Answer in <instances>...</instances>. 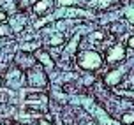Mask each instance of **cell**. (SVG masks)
I'll return each mask as SVG.
<instances>
[{
  "instance_id": "6da1fadb",
  "label": "cell",
  "mask_w": 134,
  "mask_h": 125,
  "mask_svg": "<svg viewBox=\"0 0 134 125\" xmlns=\"http://www.w3.org/2000/svg\"><path fill=\"white\" fill-rule=\"evenodd\" d=\"M78 64L81 69H87V71H95L102 65V58L97 51H83L78 55Z\"/></svg>"
},
{
  "instance_id": "7a4b0ae2",
  "label": "cell",
  "mask_w": 134,
  "mask_h": 125,
  "mask_svg": "<svg viewBox=\"0 0 134 125\" xmlns=\"http://www.w3.org/2000/svg\"><path fill=\"white\" fill-rule=\"evenodd\" d=\"M81 102H83V106H85V107L88 109V113H90V115H94L95 118L99 120V123H100V125H118L113 118H109L106 113H104V109H100L99 106H95L92 100L85 99V100H81Z\"/></svg>"
},
{
  "instance_id": "3957f363",
  "label": "cell",
  "mask_w": 134,
  "mask_h": 125,
  "mask_svg": "<svg viewBox=\"0 0 134 125\" xmlns=\"http://www.w3.org/2000/svg\"><path fill=\"white\" fill-rule=\"evenodd\" d=\"M25 106H27L28 109H35L37 113H44L48 107V97L46 95H42V93H37V97H28L25 100Z\"/></svg>"
},
{
  "instance_id": "277c9868",
  "label": "cell",
  "mask_w": 134,
  "mask_h": 125,
  "mask_svg": "<svg viewBox=\"0 0 134 125\" xmlns=\"http://www.w3.org/2000/svg\"><path fill=\"white\" fill-rule=\"evenodd\" d=\"M27 83L30 86L42 88V86H46V74L42 72L41 69H32V71H28V74H27Z\"/></svg>"
},
{
  "instance_id": "5b68a950",
  "label": "cell",
  "mask_w": 134,
  "mask_h": 125,
  "mask_svg": "<svg viewBox=\"0 0 134 125\" xmlns=\"http://www.w3.org/2000/svg\"><path fill=\"white\" fill-rule=\"evenodd\" d=\"M125 72H129V67L127 65H122L120 69H115V71H111V72L106 76V85H109V86H115V85H118L120 83V79H122V76Z\"/></svg>"
},
{
  "instance_id": "8992f818",
  "label": "cell",
  "mask_w": 134,
  "mask_h": 125,
  "mask_svg": "<svg viewBox=\"0 0 134 125\" xmlns=\"http://www.w3.org/2000/svg\"><path fill=\"white\" fill-rule=\"evenodd\" d=\"M125 58V49L122 44H116L115 48H109V51H108V62L109 64H113V62H120V60Z\"/></svg>"
},
{
  "instance_id": "52a82bcc",
  "label": "cell",
  "mask_w": 134,
  "mask_h": 125,
  "mask_svg": "<svg viewBox=\"0 0 134 125\" xmlns=\"http://www.w3.org/2000/svg\"><path fill=\"white\" fill-rule=\"evenodd\" d=\"M35 58L39 60L41 64H44V65H46V69H53V67H55L51 56H49L46 51H42V49H37V51H35Z\"/></svg>"
},
{
  "instance_id": "ba28073f",
  "label": "cell",
  "mask_w": 134,
  "mask_h": 125,
  "mask_svg": "<svg viewBox=\"0 0 134 125\" xmlns=\"http://www.w3.org/2000/svg\"><path fill=\"white\" fill-rule=\"evenodd\" d=\"M49 5H51V0H42V2H39V4H35L34 11H35L37 14H44V13H48Z\"/></svg>"
},
{
  "instance_id": "9c48e42d",
  "label": "cell",
  "mask_w": 134,
  "mask_h": 125,
  "mask_svg": "<svg viewBox=\"0 0 134 125\" xmlns=\"http://www.w3.org/2000/svg\"><path fill=\"white\" fill-rule=\"evenodd\" d=\"M78 42H80V35H74L72 41H71V44L67 46L65 53L67 55H74V51H76V46H78Z\"/></svg>"
},
{
  "instance_id": "30bf717a",
  "label": "cell",
  "mask_w": 134,
  "mask_h": 125,
  "mask_svg": "<svg viewBox=\"0 0 134 125\" xmlns=\"http://www.w3.org/2000/svg\"><path fill=\"white\" fill-rule=\"evenodd\" d=\"M64 35H62V33H57V35H53V37H51V41H49V44H51V46H60V44H64Z\"/></svg>"
},
{
  "instance_id": "8fae6325",
  "label": "cell",
  "mask_w": 134,
  "mask_h": 125,
  "mask_svg": "<svg viewBox=\"0 0 134 125\" xmlns=\"http://www.w3.org/2000/svg\"><path fill=\"white\" fill-rule=\"evenodd\" d=\"M122 123L124 125H132L134 123V113H125L122 116Z\"/></svg>"
},
{
  "instance_id": "7c38bea8",
  "label": "cell",
  "mask_w": 134,
  "mask_h": 125,
  "mask_svg": "<svg viewBox=\"0 0 134 125\" xmlns=\"http://www.w3.org/2000/svg\"><path fill=\"white\" fill-rule=\"evenodd\" d=\"M90 41H104V33H102V32L90 33Z\"/></svg>"
},
{
  "instance_id": "4fadbf2b",
  "label": "cell",
  "mask_w": 134,
  "mask_h": 125,
  "mask_svg": "<svg viewBox=\"0 0 134 125\" xmlns=\"http://www.w3.org/2000/svg\"><path fill=\"white\" fill-rule=\"evenodd\" d=\"M9 33H11V28H9L5 23H2V25H0V35H9Z\"/></svg>"
},
{
  "instance_id": "5bb4252c",
  "label": "cell",
  "mask_w": 134,
  "mask_h": 125,
  "mask_svg": "<svg viewBox=\"0 0 134 125\" xmlns=\"http://www.w3.org/2000/svg\"><path fill=\"white\" fill-rule=\"evenodd\" d=\"M118 95H124V97H131V99H134V92H118Z\"/></svg>"
},
{
  "instance_id": "9a60e30c",
  "label": "cell",
  "mask_w": 134,
  "mask_h": 125,
  "mask_svg": "<svg viewBox=\"0 0 134 125\" xmlns=\"http://www.w3.org/2000/svg\"><path fill=\"white\" fill-rule=\"evenodd\" d=\"M39 46V42H34V44H25L23 46V49H34V48H37Z\"/></svg>"
},
{
  "instance_id": "2e32d148",
  "label": "cell",
  "mask_w": 134,
  "mask_h": 125,
  "mask_svg": "<svg viewBox=\"0 0 134 125\" xmlns=\"http://www.w3.org/2000/svg\"><path fill=\"white\" fill-rule=\"evenodd\" d=\"M76 0H58V4L60 5H67V4H74Z\"/></svg>"
},
{
  "instance_id": "e0dca14e",
  "label": "cell",
  "mask_w": 134,
  "mask_h": 125,
  "mask_svg": "<svg viewBox=\"0 0 134 125\" xmlns=\"http://www.w3.org/2000/svg\"><path fill=\"white\" fill-rule=\"evenodd\" d=\"M127 46H129V48H134V35L127 39Z\"/></svg>"
},
{
  "instance_id": "ac0fdd59",
  "label": "cell",
  "mask_w": 134,
  "mask_h": 125,
  "mask_svg": "<svg viewBox=\"0 0 134 125\" xmlns=\"http://www.w3.org/2000/svg\"><path fill=\"white\" fill-rule=\"evenodd\" d=\"M37 125H51V123H49V122H46V120H41Z\"/></svg>"
},
{
  "instance_id": "d6986e66",
  "label": "cell",
  "mask_w": 134,
  "mask_h": 125,
  "mask_svg": "<svg viewBox=\"0 0 134 125\" xmlns=\"http://www.w3.org/2000/svg\"><path fill=\"white\" fill-rule=\"evenodd\" d=\"M5 20V13H4V11H0V21H4Z\"/></svg>"
},
{
  "instance_id": "ffe728a7",
  "label": "cell",
  "mask_w": 134,
  "mask_h": 125,
  "mask_svg": "<svg viewBox=\"0 0 134 125\" xmlns=\"http://www.w3.org/2000/svg\"><path fill=\"white\" fill-rule=\"evenodd\" d=\"M23 2H25V4H28V2H30V0H23Z\"/></svg>"
},
{
  "instance_id": "44dd1931",
  "label": "cell",
  "mask_w": 134,
  "mask_h": 125,
  "mask_svg": "<svg viewBox=\"0 0 134 125\" xmlns=\"http://www.w3.org/2000/svg\"><path fill=\"white\" fill-rule=\"evenodd\" d=\"M0 125H9V123H0Z\"/></svg>"
},
{
  "instance_id": "7402d4cb",
  "label": "cell",
  "mask_w": 134,
  "mask_h": 125,
  "mask_svg": "<svg viewBox=\"0 0 134 125\" xmlns=\"http://www.w3.org/2000/svg\"><path fill=\"white\" fill-rule=\"evenodd\" d=\"M0 85H2V78H0Z\"/></svg>"
},
{
  "instance_id": "603a6c76",
  "label": "cell",
  "mask_w": 134,
  "mask_h": 125,
  "mask_svg": "<svg viewBox=\"0 0 134 125\" xmlns=\"http://www.w3.org/2000/svg\"><path fill=\"white\" fill-rule=\"evenodd\" d=\"M58 125H60V123H58Z\"/></svg>"
}]
</instances>
